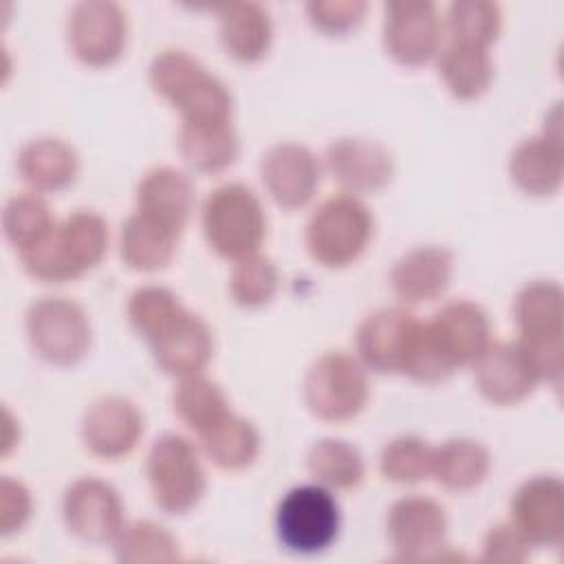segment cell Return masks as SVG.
<instances>
[{
	"mask_svg": "<svg viewBox=\"0 0 564 564\" xmlns=\"http://www.w3.org/2000/svg\"><path fill=\"white\" fill-rule=\"evenodd\" d=\"M278 289V269L271 258L251 253L240 258L229 275V293L240 306H262Z\"/></svg>",
	"mask_w": 564,
	"mask_h": 564,
	"instance_id": "f35d334b",
	"label": "cell"
},
{
	"mask_svg": "<svg viewBox=\"0 0 564 564\" xmlns=\"http://www.w3.org/2000/svg\"><path fill=\"white\" fill-rule=\"evenodd\" d=\"M145 474L152 498L165 513H185L205 494L207 482L198 452L178 434L154 438L145 458Z\"/></svg>",
	"mask_w": 564,
	"mask_h": 564,
	"instance_id": "8992f818",
	"label": "cell"
},
{
	"mask_svg": "<svg viewBox=\"0 0 564 564\" xmlns=\"http://www.w3.org/2000/svg\"><path fill=\"white\" fill-rule=\"evenodd\" d=\"M178 148L189 165L200 172H220L238 154V137L229 123H183Z\"/></svg>",
	"mask_w": 564,
	"mask_h": 564,
	"instance_id": "f1b7e54d",
	"label": "cell"
},
{
	"mask_svg": "<svg viewBox=\"0 0 564 564\" xmlns=\"http://www.w3.org/2000/svg\"><path fill=\"white\" fill-rule=\"evenodd\" d=\"M372 238L370 209L350 194L324 200L308 218L304 242L311 258L324 267L355 262Z\"/></svg>",
	"mask_w": 564,
	"mask_h": 564,
	"instance_id": "5b68a950",
	"label": "cell"
},
{
	"mask_svg": "<svg viewBox=\"0 0 564 564\" xmlns=\"http://www.w3.org/2000/svg\"><path fill=\"white\" fill-rule=\"evenodd\" d=\"M432 456L434 447L421 436L405 434L381 449L379 469L392 482H419L432 471Z\"/></svg>",
	"mask_w": 564,
	"mask_h": 564,
	"instance_id": "74e56055",
	"label": "cell"
},
{
	"mask_svg": "<svg viewBox=\"0 0 564 564\" xmlns=\"http://www.w3.org/2000/svg\"><path fill=\"white\" fill-rule=\"evenodd\" d=\"M452 253L436 245L416 247L403 253L390 271L394 295L405 304H419L438 297L452 280Z\"/></svg>",
	"mask_w": 564,
	"mask_h": 564,
	"instance_id": "44dd1931",
	"label": "cell"
},
{
	"mask_svg": "<svg viewBox=\"0 0 564 564\" xmlns=\"http://www.w3.org/2000/svg\"><path fill=\"white\" fill-rule=\"evenodd\" d=\"M364 0H313L306 4L311 22L326 33H344L352 29L366 13Z\"/></svg>",
	"mask_w": 564,
	"mask_h": 564,
	"instance_id": "60d3db41",
	"label": "cell"
},
{
	"mask_svg": "<svg viewBox=\"0 0 564 564\" xmlns=\"http://www.w3.org/2000/svg\"><path fill=\"white\" fill-rule=\"evenodd\" d=\"M518 344L527 350L540 381L562 375V289L553 280H535L520 289L513 302Z\"/></svg>",
	"mask_w": 564,
	"mask_h": 564,
	"instance_id": "277c9868",
	"label": "cell"
},
{
	"mask_svg": "<svg viewBox=\"0 0 564 564\" xmlns=\"http://www.w3.org/2000/svg\"><path fill=\"white\" fill-rule=\"evenodd\" d=\"M326 167L348 192H375L392 178L388 148L366 137H341L326 148Z\"/></svg>",
	"mask_w": 564,
	"mask_h": 564,
	"instance_id": "ac0fdd59",
	"label": "cell"
},
{
	"mask_svg": "<svg viewBox=\"0 0 564 564\" xmlns=\"http://www.w3.org/2000/svg\"><path fill=\"white\" fill-rule=\"evenodd\" d=\"M108 249V225L93 212H75L46 238L20 253L29 275L42 282H66L90 271Z\"/></svg>",
	"mask_w": 564,
	"mask_h": 564,
	"instance_id": "7a4b0ae2",
	"label": "cell"
},
{
	"mask_svg": "<svg viewBox=\"0 0 564 564\" xmlns=\"http://www.w3.org/2000/svg\"><path fill=\"white\" fill-rule=\"evenodd\" d=\"M55 227L53 214L44 198L33 194H15L7 200L2 212V229L18 253L29 251Z\"/></svg>",
	"mask_w": 564,
	"mask_h": 564,
	"instance_id": "e575fe53",
	"label": "cell"
},
{
	"mask_svg": "<svg viewBox=\"0 0 564 564\" xmlns=\"http://www.w3.org/2000/svg\"><path fill=\"white\" fill-rule=\"evenodd\" d=\"M368 392L364 366L341 350L317 357L304 377V401L308 410L317 419L333 423L357 416L368 401Z\"/></svg>",
	"mask_w": 564,
	"mask_h": 564,
	"instance_id": "ba28073f",
	"label": "cell"
},
{
	"mask_svg": "<svg viewBox=\"0 0 564 564\" xmlns=\"http://www.w3.org/2000/svg\"><path fill=\"white\" fill-rule=\"evenodd\" d=\"M513 524L538 546H557L564 535V485L557 476H535L511 500Z\"/></svg>",
	"mask_w": 564,
	"mask_h": 564,
	"instance_id": "2e32d148",
	"label": "cell"
},
{
	"mask_svg": "<svg viewBox=\"0 0 564 564\" xmlns=\"http://www.w3.org/2000/svg\"><path fill=\"white\" fill-rule=\"evenodd\" d=\"M15 167L22 181L35 192H57L75 181L79 161L66 141L40 137L20 148Z\"/></svg>",
	"mask_w": 564,
	"mask_h": 564,
	"instance_id": "603a6c76",
	"label": "cell"
},
{
	"mask_svg": "<svg viewBox=\"0 0 564 564\" xmlns=\"http://www.w3.org/2000/svg\"><path fill=\"white\" fill-rule=\"evenodd\" d=\"M203 231L209 247L231 260L258 253L267 236V216L256 192L242 183L216 187L203 203Z\"/></svg>",
	"mask_w": 564,
	"mask_h": 564,
	"instance_id": "3957f363",
	"label": "cell"
},
{
	"mask_svg": "<svg viewBox=\"0 0 564 564\" xmlns=\"http://www.w3.org/2000/svg\"><path fill=\"white\" fill-rule=\"evenodd\" d=\"M487 313L469 300H454L441 306L430 322H421L414 357L408 377L425 383L449 377L491 344Z\"/></svg>",
	"mask_w": 564,
	"mask_h": 564,
	"instance_id": "6da1fadb",
	"label": "cell"
},
{
	"mask_svg": "<svg viewBox=\"0 0 564 564\" xmlns=\"http://www.w3.org/2000/svg\"><path fill=\"white\" fill-rule=\"evenodd\" d=\"M509 172L516 185L531 196H546L557 192L564 174L562 141H555L546 134L524 139L511 152Z\"/></svg>",
	"mask_w": 564,
	"mask_h": 564,
	"instance_id": "cb8c5ba5",
	"label": "cell"
},
{
	"mask_svg": "<svg viewBox=\"0 0 564 564\" xmlns=\"http://www.w3.org/2000/svg\"><path fill=\"white\" fill-rule=\"evenodd\" d=\"M33 498L29 489L9 476L0 478V533L11 535L20 531L31 518Z\"/></svg>",
	"mask_w": 564,
	"mask_h": 564,
	"instance_id": "7bdbcfd3",
	"label": "cell"
},
{
	"mask_svg": "<svg viewBox=\"0 0 564 564\" xmlns=\"http://www.w3.org/2000/svg\"><path fill=\"white\" fill-rule=\"evenodd\" d=\"M203 70L205 66L189 53L178 48H167L152 59L150 84L161 97H165L167 101H174Z\"/></svg>",
	"mask_w": 564,
	"mask_h": 564,
	"instance_id": "ab89813d",
	"label": "cell"
},
{
	"mask_svg": "<svg viewBox=\"0 0 564 564\" xmlns=\"http://www.w3.org/2000/svg\"><path fill=\"white\" fill-rule=\"evenodd\" d=\"M489 471V452L471 438H452L434 449V478L449 489H471L485 480Z\"/></svg>",
	"mask_w": 564,
	"mask_h": 564,
	"instance_id": "f546056e",
	"label": "cell"
},
{
	"mask_svg": "<svg viewBox=\"0 0 564 564\" xmlns=\"http://www.w3.org/2000/svg\"><path fill=\"white\" fill-rule=\"evenodd\" d=\"M192 209L194 185L176 167H154L137 185V212L174 236H181Z\"/></svg>",
	"mask_w": 564,
	"mask_h": 564,
	"instance_id": "ffe728a7",
	"label": "cell"
},
{
	"mask_svg": "<svg viewBox=\"0 0 564 564\" xmlns=\"http://www.w3.org/2000/svg\"><path fill=\"white\" fill-rule=\"evenodd\" d=\"M317 156L297 143H280L264 152L260 161V176L271 198L286 209L302 207L311 200L319 185Z\"/></svg>",
	"mask_w": 564,
	"mask_h": 564,
	"instance_id": "e0dca14e",
	"label": "cell"
},
{
	"mask_svg": "<svg viewBox=\"0 0 564 564\" xmlns=\"http://www.w3.org/2000/svg\"><path fill=\"white\" fill-rule=\"evenodd\" d=\"M443 24L432 2L397 0L386 4L383 46L403 66H421L438 53Z\"/></svg>",
	"mask_w": 564,
	"mask_h": 564,
	"instance_id": "4fadbf2b",
	"label": "cell"
},
{
	"mask_svg": "<svg viewBox=\"0 0 564 564\" xmlns=\"http://www.w3.org/2000/svg\"><path fill=\"white\" fill-rule=\"evenodd\" d=\"M438 73L454 97L476 99L489 88L494 64L487 46L447 40V44L438 48Z\"/></svg>",
	"mask_w": 564,
	"mask_h": 564,
	"instance_id": "484cf974",
	"label": "cell"
},
{
	"mask_svg": "<svg viewBox=\"0 0 564 564\" xmlns=\"http://www.w3.org/2000/svg\"><path fill=\"white\" fill-rule=\"evenodd\" d=\"M212 330L207 322L192 311H185L181 319L152 344L154 361L159 364V368L181 379L200 375L212 359Z\"/></svg>",
	"mask_w": 564,
	"mask_h": 564,
	"instance_id": "7402d4cb",
	"label": "cell"
},
{
	"mask_svg": "<svg viewBox=\"0 0 564 564\" xmlns=\"http://www.w3.org/2000/svg\"><path fill=\"white\" fill-rule=\"evenodd\" d=\"M176 240L178 236L134 212L121 227L119 253L134 271H156L172 260Z\"/></svg>",
	"mask_w": 564,
	"mask_h": 564,
	"instance_id": "4316f807",
	"label": "cell"
},
{
	"mask_svg": "<svg viewBox=\"0 0 564 564\" xmlns=\"http://www.w3.org/2000/svg\"><path fill=\"white\" fill-rule=\"evenodd\" d=\"M386 527L392 549L403 562L434 560L445 546V509L427 496L399 498L388 511Z\"/></svg>",
	"mask_w": 564,
	"mask_h": 564,
	"instance_id": "8fae6325",
	"label": "cell"
},
{
	"mask_svg": "<svg viewBox=\"0 0 564 564\" xmlns=\"http://www.w3.org/2000/svg\"><path fill=\"white\" fill-rule=\"evenodd\" d=\"M187 308L165 286H141L128 300V319L134 330L154 344L161 339Z\"/></svg>",
	"mask_w": 564,
	"mask_h": 564,
	"instance_id": "d6a6232c",
	"label": "cell"
},
{
	"mask_svg": "<svg viewBox=\"0 0 564 564\" xmlns=\"http://www.w3.org/2000/svg\"><path fill=\"white\" fill-rule=\"evenodd\" d=\"M471 366L476 388L496 405L522 401L540 381L527 350L518 341L489 344Z\"/></svg>",
	"mask_w": 564,
	"mask_h": 564,
	"instance_id": "9a60e30c",
	"label": "cell"
},
{
	"mask_svg": "<svg viewBox=\"0 0 564 564\" xmlns=\"http://www.w3.org/2000/svg\"><path fill=\"white\" fill-rule=\"evenodd\" d=\"M26 335L33 350L55 366L77 364L90 346L86 311L66 297H40L26 311Z\"/></svg>",
	"mask_w": 564,
	"mask_h": 564,
	"instance_id": "9c48e42d",
	"label": "cell"
},
{
	"mask_svg": "<svg viewBox=\"0 0 564 564\" xmlns=\"http://www.w3.org/2000/svg\"><path fill=\"white\" fill-rule=\"evenodd\" d=\"M220 20V42L240 62L260 59L271 44L269 13L256 2H227L216 7Z\"/></svg>",
	"mask_w": 564,
	"mask_h": 564,
	"instance_id": "d4e9b609",
	"label": "cell"
},
{
	"mask_svg": "<svg viewBox=\"0 0 564 564\" xmlns=\"http://www.w3.org/2000/svg\"><path fill=\"white\" fill-rule=\"evenodd\" d=\"M421 322L397 306L377 308L357 328V352L377 372H408L416 350Z\"/></svg>",
	"mask_w": 564,
	"mask_h": 564,
	"instance_id": "30bf717a",
	"label": "cell"
},
{
	"mask_svg": "<svg viewBox=\"0 0 564 564\" xmlns=\"http://www.w3.org/2000/svg\"><path fill=\"white\" fill-rule=\"evenodd\" d=\"M449 40L489 46L500 33V7L487 0H460L447 11Z\"/></svg>",
	"mask_w": 564,
	"mask_h": 564,
	"instance_id": "8d00e7d4",
	"label": "cell"
},
{
	"mask_svg": "<svg viewBox=\"0 0 564 564\" xmlns=\"http://www.w3.org/2000/svg\"><path fill=\"white\" fill-rule=\"evenodd\" d=\"M531 542L513 522L494 524L482 542L485 562H524L531 551Z\"/></svg>",
	"mask_w": 564,
	"mask_h": 564,
	"instance_id": "b9f144b4",
	"label": "cell"
},
{
	"mask_svg": "<svg viewBox=\"0 0 564 564\" xmlns=\"http://www.w3.org/2000/svg\"><path fill=\"white\" fill-rule=\"evenodd\" d=\"M275 531L289 551L319 553L339 533V505L324 485L293 487L278 505Z\"/></svg>",
	"mask_w": 564,
	"mask_h": 564,
	"instance_id": "52a82bcc",
	"label": "cell"
},
{
	"mask_svg": "<svg viewBox=\"0 0 564 564\" xmlns=\"http://www.w3.org/2000/svg\"><path fill=\"white\" fill-rule=\"evenodd\" d=\"M115 557L126 564H154L176 562L181 560V551L165 527L152 520H134L123 524L115 538Z\"/></svg>",
	"mask_w": 564,
	"mask_h": 564,
	"instance_id": "1f68e13d",
	"label": "cell"
},
{
	"mask_svg": "<svg viewBox=\"0 0 564 564\" xmlns=\"http://www.w3.org/2000/svg\"><path fill=\"white\" fill-rule=\"evenodd\" d=\"M68 44L90 66L115 62L126 44V13L110 0H84L70 9Z\"/></svg>",
	"mask_w": 564,
	"mask_h": 564,
	"instance_id": "5bb4252c",
	"label": "cell"
},
{
	"mask_svg": "<svg viewBox=\"0 0 564 564\" xmlns=\"http://www.w3.org/2000/svg\"><path fill=\"white\" fill-rule=\"evenodd\" d=\"M143 432V416L121 397H101L84 414L82 436L86 447L101 458L130 454Z\"/></svg>",
	"mask_w": 564,
	"mask_h": 564,
	"instance_id": "d6986e66",
	"label": "cell"
},
{
	"mask_svg": "<svg viewBox=\"0 0 564 564\" xmlns=\"http://www.w3.org/2000/svg\"><path fill=\"white\" fill-rule=\"evenodd\" d=\"M183 123H229L231 95L227 86L207 68L172 101Z\"/></svg>",
	"mask_w": 564,
	"mask_h": 564,
	"instance_id": "d590c367",
	"label": "cell"
},
{
	"mask_svg": "<svg viewBox=\"0 0 564 564\" xmlns=\"http://www.w3.org/2000/svg\"><path fill=\"white\" fill-rule=\"evenodd\" d=\"M198 436L207 458L223 469H242L251 465L260 449V436L256 427L234 412L223 416Z\"/></svg>",
	"mask_w": 564,
	"mask_h": 564,
	"instance_id": "83f0119b",
	"label": "cell"
},
{
	"mask_svg": "<svg viewBox=\"0 0 564 564\" xmlns=\"http://www.w3.org/2000/svg\"><path fill=\"white\" fill-rule=\"evenodd\" d=\"M172 405L176 416L196 434H203L231 412L220 386L203 375L183 377L174 388Z\"/></svg>",
	"mask_w": 564,
	"mask_h": 564,
	"instance_id": "4dcf8cb0",
	"label": "cell"
},
{
	"mask_svg": "<svg viewBox=\"0 0 564 564\" xmlns=\"http://www.w3.org/2000/svg\"><path fill=\"white\" fill-rule=\"evenodd\" d=\"M64 522L70 533L90 544L115 542L123 529V505L112 485L86 476L66 487L62 500Z\"/></svg>",
	"mask_w": 564,
	"mask_h": 564,
	"instance_id": "7c38bea8",
	"label": "cell"
},
{
	"mask_svg": "<svg viewBox=\"0 0 564 564\" xmlns=\"http://www.w3.org/2000/svg\"><path fill=\"white\" fill-rule=\"evenodd\" d=\"M306 467L319 485L330 489H350L364 478L361 454L339 438L317 441L308 449Z\"/></svg>",
	"mask_w": 564,
	"mask_h": 564,
	"instance_id": "836d02e7",
	"label": "cell"
}]
</instances>
